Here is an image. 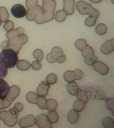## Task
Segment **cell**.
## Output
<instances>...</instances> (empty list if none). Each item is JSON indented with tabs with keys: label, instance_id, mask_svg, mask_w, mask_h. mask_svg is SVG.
Masks as SVG:
<instances>
[{
	"label": "cell",
	"instance_id": "bcb514c9",
	"mask_svg": "<svg viewBox=\"0 0 114 128\" xmlns=\"http://www.w3.org/2000/svg\"><path fill=\"white\" fill-rule=\"evenodd\" d=\"M2 22L1 20V19H0V26H2Z\"/></svg>",
	"mask_w": 114,
	"mask_h": 128
},
{
	"label": "cell",
	"instance_id": "8992f818",
	"mask_svg": "<svg viewBox=\"0 0 114 128\" xmlns=\"http://www.w3.org/2000/svg\"><path fill=\"white\" fill-rule=\"evenodd\" d=\"M83 76V72L79 69H76L74 71H67L64 74V79L68 82L81 80Z\"/></svg>",
	"mask_w": 114,
	"mask_h": 128
},
{
	"label": "cell",
	"instance_id": "2e32d148",
	"mask_svg": "<svg viewBox=\"0 0 114 128\" xmlns=\"http://www.w3.org/2000/svg\"><path fill=\"white\" fill-rule=\"evenodd\" d=\"M9 86L3 79H0V99H4L8 92Z\"/></svg>",
	"mask_w": 114,
	"mask_h": 128
},
{
	"label": "cell",
	"instance_id": "4dcf8cb0",
	"mask_svg": "<svg viewBox=\"0 0 114 128\" xmlns=\"http://www.w3.org/2000/svg\"><path fill=\"white\" fill-rule=\"evenodd\" d=\"M47 102V100L45 97L39 96L37 104L40 108L45 110L46 109Z\"/></svg>",
	"mask_w": 114,
	"mask_h": 128
},
{
	"label": "cell",
	"instance_id": "ac0fdd59",
	"mask_svg": "<svg viewBox=\"0 0 114 128\" xmlns=\"http://www.w3.org/2000/svg\"><path fill=\"white\" fill-rule=\"evenodd\" d=\"M66 88L68 92L72 96H76L79 90L77 84L74 81L68 83L66 85Z\"/></svg>",
	"mask_w": 114,
	"mask_h": 128
},
{
	"label": "cell",
	"instance_id": "52a82bcc",
	"mask_svg": "<svg viewBox=\"0 0 114 128\" xmlns=\"http://www.w3.org/2000/svg\"><path fill=\"white\" fill-rule=\"evenodd\" d=\"M63 54V50L60 47H54L52 49L51 52L48 54L47 56V60L48 62L51 64L55 63Z\"/></svg>",
	"mask_w": 114,
	"mask_h": 128
},
{
	"label": "cell",
	"instance_id": "d4e9b609",
	"mask_svg": "<svg viewBox=\"0 0 114 128\" xmlns=\"http://www.w3.org/2000/svg\"><path fill=\"white\" fill-rule=\"evenodd\" d=\"M57 106V102L54 99L51 98L47 100L46 109L48 110H55Z\"/></svg>",
	"mask_w": 114,
	"mask_h": 128
},
{
	"label": "cell",
	"instance_id": "f35d334b",
	"mask_svg": "<svg viewBox=\"0 0 114 128\" xmlns=\"http://www.w3.org/2000/svg\"><path fill=\"white\" fill-rule=\"evenodd\" d=\"M14 23L12 21L9 20L6 22L5 24L4 25V28L6 31L8 32L13 29L14 28Z\"/></svg>",
	"mask_w": 114,
	"mask_h": 128
},
{
	"label": "cell",
	"instance_id": "5bb4252c",
	"mask_svg": "<svg viewBox=\"0 0 114 128\" xmlns=\"http://www.w3.org/2000/svg\"><path fill=\"white\" fill-rule=\"evenodd\" d=\"M102 52L105 54H108L114 50V38L108 40L104 43L101 46Z\"/></svg>",
	"mask_w": 114,
	"mask_h": 128
},
{
	"label": "cell",
	"instance_id": "d590c367",
	"mask_svg": "<svg viewBox=\"0 0 114 128\" xmlns=\"http://www.w3.org/2000/svg\"><path fill=\"white\" fill-rule=\"evenodd\" d=\"M97 58L94 54L91 56L85 58V62L86 64L89 66L93 64L94 63L97 61Z\"/></svg>",
	"mask_w": 114,
	"mask_h": 128
},
{
	"label": "cell",
	"instance_id": "603a6c76",
	"mask_svg": "<svg viewBox=\"0 0 114 128\" xmlns=\"http://www.w3.org/2000/svg\"><path fill=\"white\" fill-rule=\"evenodd\" d=\"M38 97L37 94L32 92H29L26 96L27 101L29 102L34 104H37Z\"/></svg>",
	"mask_w": 114,
	"mask_h": 128
},
{
	"label": "cell",
	"instance_id": "30bf717a",
	"mask_svg": "<svg viewBox=\"0 0 114 128\" xmlns=\"http://www.w3.org/2000/svg\"><path fill=\"white\" fill-rule=\"evenodd\" d=\"M11 12L13 16L17 18H23L27 14L26 10L25 7L19 4H16L12 7Z\"/></svg>",
	"mask_w": 114,
	"mask_h": 128
},
{
	"label": "cell",
	"instance_id": "d6a6232c",
	"mask_svg": "<svg viewBox=\"0 0 114 128\" xmlns=\"http://www.w3.org/2000/svg\"><path fill=\"white\" fill-rule=\"evenodd\" d=\"M33 55L35 58L41 62L43 58L44 55L43 51L40 49H36L34 51Z\"/></svg>",
	"mask_w": 114,
	"mask_h": 128
},
{
	"label": "cell",
	"instance_id": "cb8c5ba5",
	"mask_svg": "<svg viewBox=\"0 0 114 128\" xmlns=\"http://www.w3.org/2000/svg\"><path fill=\"white\" fill-rule=\"evenodd\" d=\"M47 116L51 124H55L59 121V116L56 111H50Z\"/></svg>",
	"mask_w": 114,
	"mask_h": 128
},
{
	"label": "cell",
	"instance_id": "3957f363",
	"mask_svg": "<svg viewBox=\"0 0 114 128\" xmlns=\"http://www.w3.org/2000/svg\"><path fill=\"white\" fill-rule=\"evenodd\" d=\"M42 23L50 22L54 18L56 2L55 0H43Z\"/></svg>",
	"mask_w": 114,
	"mask_h": 128
},
{
	"label": "cell",
	"instance_id": "e575fe53",
	"mask_svg": "<svg viewBox=\"0 0 114 128\" xmlns=\"http://www.w3.org/2000/svg\"><path fill=\"white\" fill-rule=\"evenodd\" d=\"M96 20L94 17L89 16L85 20V24L88 27H92L95 24Z\"/></svg>",
	"mask_w": 114,
	"mask_h": 128
},
{
	"label": "cell",
	"instance_id": "7402d4cb",
	"mask_svg": "<svg viewBox=\"0 0 114 128\" xmlns=\"http://www.w3.org/2000/svg\"><path fill=\"white\" fill-rule=\"evenodd\" d=\"M86 104L83 101L77 100L74 103L73 108L77 112H81L85 109Z\"/></svg>",
	"mask_w": 114,
	"mask_h": 128
},
{
	"label": "cell",
	"instance_id": "f6af8a7d",
	"mask_svg": "<svg viewBox=\"0 0 114 128\" xmlns=\"http://www.w3.org/2000/svg\"><path fill=\"white\" fill-rule=\"evenodd\" d=\"M102 0H90V2L95 4H98Z\"/></svg>",
	"mask_w": 114,
	"mask_h": 128
},
{
	"label": "cell",
	"instance_id": "9c48e42d",
	"mask_svg": "<svg viewBox=\"0 0 114 128\" xmlns=\"http://www.w3.org/2000/svg\"><path fill=\"white\" fill-rule=\"evenodd\" d=\"M37 126L40 128H52V124L49 120L46 114H42L37 116L36 120Z\"/></svg>",
	"mask_w": 114,
	"mask_h": 128
},
{
	"label": "cell",
	"instance_id": "484cf974",
	"mask_svg": "<svg viewBox=\"0 0 114 128\" xmlns=\"http://www.w3.org/2000/svg\"><path fill=\"white\" fill-rule=\"evenodd\" d=\"M103 126L105 128H114V122L112 118L106 117L104 118L102 121Z\"/></svg>",
	"mask_w": 114,
	"mask_h": 128
},
{
	"label": "cell",
	"instance_id": "8fae6325",
	"mask_svg": "<svg viewBox=\"0 0 114 128\" xmlns=\"http://www.w3.org/2000/svg\"><path fill=\"white\" fill-rule=\"evenodd\" d=\"M20 92V90L18 86H12L9 89L8 92L5 99L10 103L12 104L18 96Z\"/></svg>",
	"mask_w": 114,
	"mask_h": 128
},
{
	"label": "cell",
	"instance_id": "f546056e",
	"mask_svg": "<svg viewBox=\"0 0 114 128\" xmlns=\"http://www.w3.org/2000/svg\"><path fill=\"white\" fill-rule=\"evenodd\" d=\"M87 45V42L85 39H79L75 42V46L78 50L82 51Z\"/></svg>",
	"mask_w": 114,
	"mask_h": 128
},
{
	"label": "cell",
	"instance_id": "9a60e30c",
	"mask_svg": "<svg viewBox=\"0 0 114 128\" xmlns=\"http://www.w3.org/2000/svg\"><path fill=\"white\" fill-rule=\"evenodd\" d=\"M63 10L67 14H72L74 12L75 0H63Z\"/></svg>",
	"mask_w": 114,
	"mask_h": 128
},
{
	"label": "cell",
	"instance_id": "d6986e66",
	"mask_svg": "<svg viewBox=\"0 0 114 128\" xmlns=\"http://www.w3.org/2000/svg\"><path fill=\"white\" fill-rule=\"evenodd\" d=\"M17 67L19 70H27L30 68V63L26 60H18L17 64Z\"/></svg>",
	"mask_w": 114,
	"mask_h": 128
},
{
	"label": "cell",
	"instance_id": "44dd1931",
	"mask_svg": "<svg viewBox=\"0 0 114 128\" xmlns=\"http://www.w3.org/2000/svg\"><path fill=\"white\" fill-rule=\"evenodd\" d=\"M9 15L7 10L4 7L0 8V19L3 23L6 22L8 20Z\"/></svg>",
	"mask_w": 114,
	"mask_h": 128
},
{
	"label": "cell",
	"instance_id": "7bdbcfd3",
	"mask_svg": "<svg viewBox=\"0 0 114 128\" xmlns=\"http://www.w3.org/2000/svg\"><path fill=\"white\" fill-rule=\"evenodd\" d=\"M66 60V56L64 54H63L62 56L59 57L57 60V62L60 63L62 64L65 62Z\"/></svg>",
	"mask_w": 114,
	"mask_h": 128
},
{
	"label": "cell",
	"instance_id": "7a4b0ae2",
	"mask_svg": "<svg viewBox=\"0 0 114 128\" xmlns=\"http://www.w3.org/2000/svg\"><path fill=\"white\" fill-rule=\"evenodd\" d=\"M18 53L11 48L3 50L0 53V62L7 68H12L18 60Z\"/></svg>",
	"mask_w": 114,
	"mask_h": 128
},
{
	"label": "cell",
	"instance_id": "83f0119b",
	"mask_svg": "<svg viewBox=\"0 0 114 128\" xmlns=\"http://www.w3.org/2000/svg\"><path fill=\"white\" fill-rule=\"evenodd\" d=\"M76 96L77 100L83 101L86 104L88 101V96L87 94L85 91L79 90Z\"/></svg>",
	"mask_w": 114,
	"mask_h": 128
},
{
	"label": "cell",
	"instance_id": "ee69618b",
	"mask_svg": "<svg viewBox=\"0 0 114 128\" xmlns=\"http://www.w3.org/2000/svg\"><path fill=\"white\" fill-rule=\"evenodd\" d=\"M2 48L4 49L9 48V42L8 41H5L3 42L1 45Z\"/></svg>",
	"mask_w": 114,
	"mask_h": 128
},
{
	"label": "cell",
	"instance_id": "60d3db41",
	"mask_svg": "<svg viewBox=\"0 0 114 128\" xmlns=\"http://www.w3.org/2000/svg\"><path fill=\"white\" fill-rule=\"evenodd\" d=\"M31 66L33 70H39L41 68L42 64L40 61L35 60L32 62Z\"/></svg>",
	"mask_w": 114,
	"mask_h": 128
},
{
	"label": "cell",
	"instance_id": "ab89813d",
	"mask_svg": "<svg viewBox=\"0 0 114 128\" xmlns=\"http://www.w3.org/2000/svg\"><path fill=\"white\" fill-rule=\"evenodd\" d=\"M12 104L7 101L6 100L4 99H0V110L2 109L7 108H9Z\"/></svg>",
	"mask_w": 114,
	"mask_h": 128
},
{
	"label": "cell",
	"instance_id": "f1b7e54d",
	"mask_svg": "<svg viewBox=\"0 0 114 128\" xmlns=\"http://www.w3.org/2000/svg\"><path fill=\"white\" fill-rule=\"evenodd\" d=\"M81 54L83 56L86 58L94 54V50L90 46L87 45L81 51Z\"/></svg>",
	"mask_w": 114,
	"mask_h": 128
},
{
	"label": "cell",
	"instance_id": "277c9868",
	"mask_svg": "<svg viewBox=\"0 0 114 128\" xmlns=\"http://www.w3.org/2000/svg\"><path fill=\"white\" fill-rule=\"evenodd\" d=\"M19 114V112L14 107L12 108L8 111L0 112V120L7 126L10 127L14 126L18 122Z\"/></svg>",
	"mask_w": 114,
	"mask_h": 128
},
{
	"label": "cell",
	"instance_id": "4316f807",
	"mask_svg": "<svg viewBox=\"0 0 114 128\" xmlns=\"http://www.w3.org/2000/svg\"><path fill=\"white\" fill-rule=\"evenodd\" d=\"M95 31L98 35L100 36L104 35L107 32L106 26L104 24H99L96 26Z\"/></svg>",
	"mask_w": 114,
	"mask_h": 128
},
{
	"label": "cell",
	"instance_id": "6da1fadb",
	"mask_svg": "<svg viewBox=\"0 0 114 128\" xmlns=\"http://www.w3.org/2000/svg\"><path fill=\"white\" fill-rule=\"evenodd\" d=\"M23 28L19 27L7 32L6 36L9 40V48L14 50L19 54L23 45L28 40V38Z\"/></svg>",
	"mask_w": 114,
	"mask_h": 128
},
{
	"label": "cell",
	"instance_id": "ba28073f",
	"mask_svg": "<svg viewBox=\"0 0 114 128\" xmlns=\"http://www.w3.org/2000/svg\"><path fill=\"white\" fill-rule=\"evenodd\" d=\"M36 124V119L33 115H28L21 118L19 122V125L22 128H30Z\"/></svg>",
	"mask_w": 114,
	"mask_h": 128
},
{
	"label": "cell",
	"instance_id": "1f68e13d",
	"mask_svg": "<svg viewBox=\"0 0 114 128\" xmlns=\"http://www.w3.org/2000/svg\"><path fill=\"white\" fill-rule=\"evenodd\" d=\"M106 106L108 110L112 112L113 115L114 110V99L113 98H109L106 99L105 102Z\"/></svg>",
	"mask_w": 114,
	"mask_h": 128
},
{
	"label": "cell",
	"instance_id": "ffe728a7",
	"mask_svg": "<svg viewBox=\"0 0 114 128\" xmlns=\"http://www.w3.org/2000/svg\"><path fill=\"white\" fill-rule=\"evenodd\" d=\"M67 13L64 10H59L56 12L55 19L59 22H62L65 20L67 17Z\"/></svg>",
	"mask_w": 114,
	"mask_h": 128
},
{
	"label": "cell",
	"instance_id": "b9f144b4",
	"mask_svg": "<svg viewBox=\"0 0 114 128\" xmlns=\"http://www.w3.org/2000/svg\"><path fill=\"white\" fill-rule=\"evenodd\" d=\"M14 108L18 112H20L22 111L24 109V105L22 103L17 102L15 104Z\"/></svg>",
	"mask_w": 114,
	"mask_h": 128
},
{
	"label": "cell",
	"instance_id": "5b68a950",
	"mask_svg": "<svg viewBox=\"0 0 114 128\" xmlns=\"http://www.w3.org/2000/svg\"><path fill=\"white\" fill-rule=\"evenodd\" d=\"M76 8L80 14L82 15L89 14L96 20L99 16L98 10L94 8L92 5L84 1H80L77 3Z\"/></svg>",
	"mask_w": 114,
	"mask_h": 128
},
{
	"label": "cell",
	"instance_id": "836d02e7",
	"mask_svg": "<svg viewBox=\"0 0 114 128\" xmlns=\"http://www.w3.org/2000/svg\"><path fill=\"white\" fill-rule=\"evenodd\" d=\"M57 80V75L54 73H51L48 75L46 78V82L50 84H53L56 82Z\"/></svg>",
	"mask_w": 114,
	"mask_h": 128
},
{
	"label": "cell",
	"instance_id": "7c38bea8",
	"mask_svg": "<svg viewBox=\"0 0 114 128\" xmlns=\"http://www.w3.org/2000/svg\"><path fill=\"white\" fill-rule=\"evenodd\" d=\"M93 65V68L102 75H105L108 73L109 68L108 66L104 62L101 61H96Z\"/></svg>",
	"mask_w": 114,
	"mask_h": 128
},
{
	"label": "cell",
	"instance_id": "e0dca14e",
	"mask_svg": "<svg viewBox=\"0 0 114 128\" xmlns=\"http://www.w3.org/2000/svg\"><path fill=\"white\" fill-rule=\"evenodd\" d=\"M79 115L78 112L75 110H70L68 113L67 118L70 123L72 124H76L78 121Z\"/></svg>",
	"mask_w": 114,
	"mask_h": 128
},
{
	"label": "cell",
	"instance_id": "4fadbf2b",
	"mask_svg": "<svg viewBox=\"0 0 114 128\" xmlns=\"http://www.w3.org/2000/svg\"><path fill=\"white\" fill-rule=\"evenodd\" d=\"M50 88V84L46 81H42L37 89V95L39 96H46L48 95Z\"/></svg>",
	"mask_w": 114,
	"mask_h": 128
},
{
	"label": "cell",
	"instance_id": "74e56055",
	"mask_svg": "<svg viewBox=\"0 0 114 128\" xmlns=\"http://www.w3.org/2000/svg\"><path fill=\"white\" fill-rule=\"evenodd\" d=\"M38 0H27L26 6L28 8H32L38 6Z\"/></svg>",
	"mask_w": 114,
	"mask_h": 128
},
{
	"label": "cell",
	"instance_id": "8d00e7d4",
	"mask_svg": "<svg viewBox=\"0 0 114 128\" xmlns=\"http://www.w3.org/2000/svg\"><path fill=\"white\" fill-rule=\"evenodd\" d=\"M8 73V69L0 62V79H3L7 76Z\"/></svg>",
	"mask_w": 114,
	"mask_h": 128
}]
</instances>
